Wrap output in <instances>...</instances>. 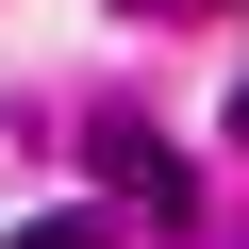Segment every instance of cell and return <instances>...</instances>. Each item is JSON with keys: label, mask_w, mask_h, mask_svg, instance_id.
<instances>
[{"label": "cell", "mask_w": 249, "mask_h": 249, "mask_svg": "<svg viewBox=\"0 0 249 249\" xmlns=\"http://www.w3.org/2000/svg\"><path fill=\"white\" fill-rule=\"evenodd\" d=\"M100 166H116V183H133L150 216H199V183H183V166H166V150L133 133V116H100Z\"/></svg>", "instance_id": "6da1fadb"}, {"label": "cell", "mask_w": 249, "mask_h": 249, "mask_svg": "<svg viewBox=\"0 0 249 249\" xmlns=\"http://www.w3.org/2000/svg\"><path fill=\"white\" fill-rule=\"evenodd\" d=\"M232 150H249V83H232Z\"/></svg>", "instance_id": "3957f363"}, {"label": "cell", "mask_w": 249, "mask_h": 249, "mask_svg": "<svg viewBox=\"0 0 249 249\" xmlns=\"http://www.w3.org/2000/svg\"><path fill=\"white\" fill-rule=\"evenodd\" d=\"M17 249H100V216H34V232H17Z\"/></svg>", "instance_id": "7a4b0ae2"}]
</instances>
